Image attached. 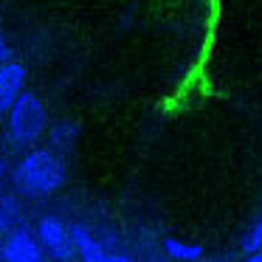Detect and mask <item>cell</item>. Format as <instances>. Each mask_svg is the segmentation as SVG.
<instances>
[{
    "mask_svg": "<svg viewBox=\"0 0 262 262\" xmlns=\"http://www.w3.org/2000/svg\"><path fill=\"white\" fill-rule=\"evenodd\" d=\"M14 183L31 198L51 194L65 183V164L51 149H34L14 166Z\"/></svg>",
    "mask_w": 262,
    "mask_h": 262,
    "instance_id": "6da1fadb",
    "label": "cell"
},
{
    "mask_svg": "<svg viewBox=\"0 0 262 262\" xmlns=\"http://www.w3.org/2000/svg\"><path fill=\"white\" fill-rule=\"evenodd\" d=\"M48 110L42 99L31 91H23L9 107V138L14 147H29L46 133Z\"/></svg>",
    "mask_w": 262,
    "mask_h": 262,
    "instance_id": "7a4b0ae2",
    "label": "cell"
},
{
    "mask_svg": "<svg viewBox=\"0 0 262 262\" xmlns=\"http://www.w3.org/2000/svg\"><path fill=\"white\" fill-rule=\"evenodd\" d=\"M37 239H40L42 251L54 256L57 262H71L76 256V248H74V239H71V228L65 226L59 217H42L37 223Z\"/></svg>",
    "mask_w": 262,
    "mask_h": 262,
    "instance_id": "3957f363",
    "label": "cell"
},
{
    "mask_svg": "<svg viewBox=\"0 0 262 262\" xmlns=\"http://www.w3.org/2000/svg\"><path fill=\"white\" fill-rule=\"evenodd\" d=\"M3 262H42V245L34 231L29 228H12L6 243L0 245Z\"/></svg>",
    "mask_w": 262,
    "mask_h": 262,
    "instance_id": "277c9868",
    "label": "cell"
},
{
    "mask_svg": "<svg viewBox=\"0 0 262 262\" xmlns=\"http://www.w3.org/2000/svg\"><path fill=\"white\" fill-rule=\"evenodd\" d=\"M71 239H74L76 256H79L82 262H136L124 254H107V251L102 248V243H99L85 226H71Z\"/></svg>",
    "mask_w": 262,
    "mask_h": 262,
    "instance_id": "5b68a950",
    "label": "cell"
},
{
    "mask_svg": "<svg viewBox=\"0 0 262 262\" xmlns=\"http://www.w3.org/2000/svg\"><path fill=\"white\" fill-rule=\"evenodd\" d=\"M23 88H26V65L14 62V59L0 65V116L9 113V107L23 93Z\"/></svg>",
    "mask_w": 262,
    "mask_h": 262,
    "instance_id": "8992f818",
    "label": "cell"
},
{
    "mask_svg": "<svg viewBox=\"0 0 262 262\" xmlns=\"http://www.w3.org/2000/svg\"><path fill=\"white\" fill-rule=\"evenodd\" d=\"M164 248L172 259H181V262H194L203 256V248L198 243H183V239H175V237L164 239Z\"/></svg>",
    "mask_w": 262,
    "mask_h": 262,
    "instance_id": "52a82bcc",
    "label": "cell"
},
{
    "mask_svg": "<svg viewBox=\"0 0 262 262\" xmlns=\"http://www.w3.org/2000/svg\"><path fill=\"white\" fill-rule=\"evenodd\" d=\"M20 220V206L14 198H0V234H9Z\"/></svg>",
    "mask_w": 262,
    "mask_h": 262,
    "instance_id": "ba28073f",
    "label": "cell"
},
{
    "mask_svg": "<svg viewBox=\"0 0 262 262\" xmlns=\"http://www.w3.org/2000/svg\"><path fill=\"white\" fill-rule=\"evenodd\" d=\"M74 138H76V124H74V121H59V124L51 127V141L57 144L59 149L71 147Z\"/></svg>",
    "mask_w": 262,
    "mask_h": 262,
    "instance_id": "9c48e42d",
    "label": "cell"
},
{
    "mask_svg": "<svg viewBox=\"0 0 262 262\" xmlns=\"http://www.w3.org/2000/svg\"><path fill=\"white\" fill-rule=\"evenodd\" d=\"M262 248V211H259V217L254 220V226L248 228V234L243 237V251H259Z\"/></svg>",
    "mask_w": 262,
    "mask_h": 262,
    "instance_id": "30bf717a",
    "label": "cell"
},
{
    "mask_svg": "<svg viewBox=\"0 0 262 262\" xmlns=\"http://www.w3.org/2000/svg\"><path fill=\"white\" fill-rule=\"evenodd\" d=\"M3 62H12V46H9L6 37L0 34V65Z\"/></svg>",
    "mask_w": 262,
    "mask_h": 262,
    "instance_id": "8fae6325",
    "label": "cell"
},
{
    "mask_svg": "<svg viewBox=\"0 0 262 262\" xmlns=\"http://www.w3.org/2000/svg\"><path fill=\"white\" fill-rule=\"evenodd\" d=\"M245 262H262V248H259V251H251V256H248Z\"/></svg>",
    "mask_w": 262,
    "mask_h": 262,
    "instance_id": "7c38bea8",
    "label": "cell"
},
{
    "mask_svg": "<svg viewBox=\"0 0 262 262\" xmlns=\"http://www.w3.org/2000/svg\"><path fill=\"white\" fill-rule=\"evenodd\" d=\"M0 172H3V164H0Z\"/></svg>",
    "mask_w": 262,
    "mask_h": 262,
    "instance_id": "4fadbf2b",
    "label": "cell"
}]
</instances>
